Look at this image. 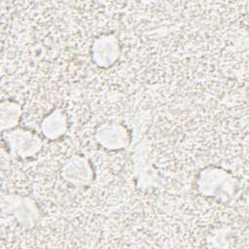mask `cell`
<instances>
[{"mask_svg":"<svg viewBox=\"0 0 249 249\" xmlns=\"http://www.w3.org/2000/svg\"><path fill=\"white\" fill-rule=\"evenodd\" d=\"M238 186L237 179L229 171L208 166L200 171L196 187L201 196H212L226 202L232 198Z\"/></svg>","mask_w":249,"mask_h":249,"instance_id":"obj_1","label":"cell"},{"mask_svg":"<svg viewBox=\"0 0 249 249\" xmlns=\"http://www.w3.org/2000/svg\"><path fill=\"white\" fill-rule=\"evenodd\" d=\"M1 209L4 214L14 216L24 229H33L40 218L39 207L30 196L2 194Z\"/></svg>","mask_w":249,"mask_h":249,"instance_id":"obj_2","label":"cell"},{"mask_svg":"<svg viewBox=\"0 0 249 249\" xmlns=\"http://www.w3.org/2000/svg\"><path fill=\"white\" fill-rule=\"evenodd\" d=\"M3 137L11 154L20 159L35 157L43 148L42 138L31 130L14 128L4 131Z\"/></svg>","mask_w":249,"mask_h":249,"instance_id":"obj_3","label":"cell"},{"mask_svg":"<svg viewBox=\"0 0 249 249\" xmlns=\"http://www.w3.org/2000/svg\"><path fill=\"white\" fill-rule=\"evenodd\" d=\"M121 55V45L118 37L113 33L102 34L93 40L91 58L99 68L113 66Z\"/></svg>","mask_w":249,"mask_h":249,"instance_id":"obj_4","label":"cell"},{"mask_svg":"<svg viewBox=\"0 0 249 249\" xmlns=\"http://www.w3.org/2000/svg\"><path fill=\"white\" fill-rule=\"evenodd\" d=\"M94 139L101 147L116 151L127 148L130 145L131 136L124 125L118 123H104L96 128Z\"/></svg>","mask_w":249,"mask_h":249,"instance_id":"obj_5","label":"cell"},{"mask_svg":"<svg viewBox=\"0 0 249 249\" xmlns=\"http://www.w3.org/2000/svg\"><path fill=\"white\" fill-rule=\"evenodd\" d=\"M134 174L137 181V187L141 190H147L158 183V175L152 164L148 161V140L146 137L134 148L133 151Z\"/></svg>","mask_w":249,"mask_h":249,"instance_id":"obj_6","label":"cell"},{"mask_svg":"<svg viewBox=\"0 0 249 249\" xmlns=\"http://www.w3.org/2000/svg\"><path fill=\"white\" fill-rule=\"evenodd\" d=\"M61 177L73 186L86 187L93 180V169L86 157L74 155L63 164Z\"/></svg>","mask_w":249,"mask_h":249,"instance_id":"obj_7","label":"cell"},{"mask_svg":"<svg viewBox=\"0 0 249 249\" xmlns=\"http://www.w3.org/2000/svg\"><path fill=\"white\" fill-rule=\"evenodd\" d=\"M68 129L67 115L61 108L53 109L41 123L43 135L50 140H56L63 136Z\"/></svg>","mask_w":249,"mask_h":249,"instance_id":"obj_8","label":"cell"},{"mask_svg":"<svg viewBox=\"0 0 249 249\" xmlns=\"http://www.w3.org/2000/svg\"><path fill=\"white\" fill-rule=\"evenodd\" d=\"M22 115L21 106L12 100H5L0 105V125L2 132L14 129L19 123Z\"/></svg>","mask_w":249,"mask_h":249,"instance_id":"obj_9","label":"cell"}]
</instances>
